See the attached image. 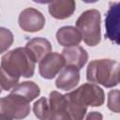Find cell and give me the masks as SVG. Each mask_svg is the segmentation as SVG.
I'll return each instance as SVG.
<instances>
[{
    "mask_svg": "<svg viewBox=\"0 0 120 120\" xmlns=\"http://www.w3.org/2000/svg\"><path fill=\"white\" fill-rule=\"evenodd\" d=\"M34 61L39 62L43 57H45L52 51L51 42L44 38H34L29 40L24 47Z\"/></svg>",
    "mask_w": 120,
    "mask_h": 120,
    "instance_id": "12",
    "label": "cell"
},
{
    "mask_svg": "<svg viewBox=\"0 0 120 120\" xmlns=\"http://www.w3.org/2000/svg\"><path fill=\"white\" fill-rule=\"evenodd\" d=\"M45 17L38 9L34 8H27L23 9L18 19L20 27L25 32H38L40 31L45 25Z\"/></svg>",
    "mask_w": 120,
    "mask_h": 120,
    "instance_id": "6",
    "label": "cell"
},
{
    "mask_svg": "<svg viewBox=\"0 0 120 120\" xmlns=\"http://www.w3.org/2000/svg\"><path fill=\"white\" fill-rule=\"evenodd\" d=\"M48 100L50 106L48 120H72L65 95H62L57 91H52L50 93Z\"/></svg>",
    "mask_w": 120,
    "mask_h": 120,
    "instance_id": "8",
    "label": "cell"
},
{
    "mask_svg": "<svg viewBox=\"0 0 120 120\" xmlns=\"http://www.w3.org/2000/svg\"><path fill=\"white\" fill-rule=\"evenodd\" d=\"M10 94L16 95L25 100L26 102H30L34 100L36 98H38L40 94V88L39 86L34 82H22L16 84L12 89Z\"/></svg>",
    "mask_w": 120,
    "mask_h": 120,
    "instance_id": "15",
    "label": "cell"
},
{
    "mask_svg": "<svg viewBox=\"0 0 120 120\" xmlns=\"http://www.w3.org/2000/svg\"><path fill=\"white\" fill-rule=\"evenodd\" d=\"M62 56L65 60L66 66L74 67L81 69L88 60V53L81 46L66 47L62 51Z\"/></svg>",
    "mask_w": 120,
    "mask_h": 120,
    "instance_id": "11",
    "label": "cell"
},
{
    "mask_svg": "<svg viewBox=\"0 0 120 120\" xmlns=\"http://www.w3.org/2000/svg\"><path fill=\"white\" fill-rule=\"evenodd\" d=\"M0 120H6V119H1V118H0Z\"/></svg>",
    "mask_w": 120,
    "mask_h": 120,
    "instance_id": "21",
    "label": "cell"
},
{
    "mask_svg": "<svg viewBox=\"0 0 120 120\" xmlns=\"http://www.w3.org/2000/svg\"><path fill=\"white\" fill-rule=\"evenodd\" d=\"M86 79L104 87H114L119 82V63L112 59H96L86 68Z\"/></svg>",
    "mask_w": 120,
    "mask_h": 120,
    "instance_id": "3",
    "label": "cell"
},
{
    "mask_svg": "<svg viewBox=\"0 0 120 120\" xmlns=\"http://www.w3.org/2000/svg\"><path fill=\"white\" fill-rule=\"evenodd\" d=\"M80 82V69L66 66L61 69L55 81V86L64 91H69L75 88Z\"/></svg>",
    "mask_w": 120,
    "mask_h": 120,
    "instance_id": "10",
    "label": "cell"
},
{
    "mask_svg": "<svg viewBox=\"0 0 120 120\" xmlns=\"http://www.w3.org/2000/svg\"><path fill=\"white\" fill-rule=\"evenodd\" d=\"M68 101V112L72 120H83L87 107H99L103 105L105 94L102 88L95 83L86 82L65 95Z\"/></svg>",
    "mask_w": 120,
    "mask_h": 120,
    "instance_id": "1",
    "label": "cell"
},
{
    "mask_svg": "<svg viewBox=\"0 0 120 120\" xmlns=\"http://www.w3.org/2000/svg\"><path fill=\"white\" fill-rule=\"evenodd\" d=\"M76 3L73 0H60L49 3L48 10L52 17L57 20L69 18L75 11Z\"/></svg>",
    "mask_w": 120,
    "mask_h": 120,
    "instance_id": "13",
    "label": "cell"
},
{
    "mask_svg": "<svg viewBox=\"0 0 120 120\" xmlns=\"http://www.w3.org/2000/svg\"><path fill=\"white\" fill-rule=\"evenodd\" d=\"M105 37L116 44L120 38V3H112L105 18Z\"/></svg>",
    "mask_w": 120,
    "mask_h": 120,
    "instance_id": "9",
    "label": "cell"
},
{
    "mask_svg": "<svg viewBox=\"0 0 120 120\" xmlns=\"http://www.w3.org/2000/svg\"><path fill=\"white\" fill-rule=\"evenodd\" d=\"M57 42L64 47L78 46L82 41V37L79 31L74 26H63L56 32Z\"/></svg>",
    "mask_w": 120,
    "mask_h": 120,
    "instance_id": "14",
    "label": "cell"
},
{
    "mask_svg": "<svg viewBox=\"0 0 120 120\" xmlns=\"http://www.w3.org/2000/svg\"><path fill=\"white\" fill-rule=\"evenodd\" d=\"M101 16L98 9L83 11L76 22V29L81 34L82 39L90 47L98 45L101 40Z\"/></svg>",
    "mask_w": 120,
    "mask_h": 120,
    "instance_id": "4",
    "label": "cell"
},
{
    "mask_svg": "<svg viewBox=\"0 0 120 120\" xmlns=\"http://www.w3.org/2000/svg\"><path fill=\"white\" fill-rule=\"evenodd\" d=\"M108 108L113 112L118 113L119 112V90H111L108 94Z\"/></svg>",
    "mask_w": 120,
    "mask_h": 120,
    "instance_id": "18",
    "label": "cell"
},
{
    "mask_svg": "<svg viewBox=\"0 0 120 120\" xmlns=\"http://www.w3.org/2000/svg\"><path fill=\"white\" fill-rule=\"evenodd\" d=\"M35 68L36 62L24 47H19L8 52L1 59L0 68L18 83L21 77H32L35 72Z\"/></svg>",
    "mask_w": 120,
    "mask_h": 120,
    "instance_id": "2",
    "label": "cell"
},
{
    "mask_svg": "<svg viewBox=\"0 0 120 120\" xmlns=\"http://www.w3.org/2000/svg\"><path fill=\"white\" fill-rule=\"evenodd\" d=\"M1 92H2V88H1V86H0V94H1Z\"/></svg>",
    "mask_w": 120,
    "mask_h": 120,
    "instance_id": "20",
    "label": "cell"
},
{
    "mask_svg": "<svg viewBox=\"0 0 120 120\" xmlns=\"http://www.w3.org/2000/svg\"><path fill=\"white\" fill-rule=\"evenodd\" d=\"M30 113V105L20 97L9 94L0 98V118L6 120H21Z\"/></svg>",
    "mask_w": 120,
    "mask_h": 120,
    "instance_id": "5",
    "label": "cell"
},
{
    "mask_svg": "<svg viewBox=\"0 0 120 120\" xmlns=\"http://www.w3.org/2000/svg\"><path fill=\"white\" fill-rule=\"evenodd\" d=\"M66 66L62 54L58 52H50L39 61L38 71L42 78L53 79L61 69Z\"/></svg>",
    "mask_w": 120,
    "mask_h": 120,
    "instance_id": "7",
    "label": "cell"
},
{
    "mask_svg": "<svg viewBox=\"0 0 120 120\" xmlns=\"http://www.w3.org/2000/svg\"><path fill=\"white\" fill-rule=\"evenodd\" d=\"M33 112L37 118L39 120H48L50 113L49 100L47 98L43 97L38 99L33 105Z\"/></svg>",
    "mask_w": 120,
    "mask_h": 120,
    "instance_id": "16",
    "label": "cell"
},
{
    "mask_svg": "<svg viewBox=\"0 0 120 120\" xmlns=\"http://www.w3.org/2000/svg\"><path fill=\"white\" fill-rule=\"evenodd\" d=\"M14 37L10 30L0 27V53L7 52L13 44Z\"/></svg>",
    "mask_w": 120,
    "mask_h": 120,
    "instance_id": "17",
    "label": "cell"
},
{
    "mask_svg": "<svg viewBox=\"0 0 120 120\" xmlns=\"http://www.w3.org/2000/svg\"><path fill=\"white\" fill-rule=\"evenodd\" d=\"M102 119L103 116L98 112H90L85 118V120H102Z\"/></svg>",
    "mask_w": 120,
    "mask_h": 120,
    "instance_id": "19",
    "label": "cell"
}]
</instances>
